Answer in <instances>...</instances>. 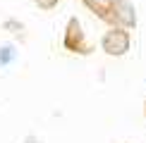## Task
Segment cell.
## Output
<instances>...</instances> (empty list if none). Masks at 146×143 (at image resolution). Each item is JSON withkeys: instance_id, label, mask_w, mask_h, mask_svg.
I'll return each instance as SVG.
<instances>
[{"instance_id": "cell-1", "label": "cell", "mask_w": 146, "mask_h": 143, "mask_svg": "<svg viewBox=\"0 0 146 143\" xmlns=\"http://www.w3.org/2000/svg\"><path fill=\"white\" fill-rule=\"evenodd\" d=\"M62 48L72 55H91L94 52V43H89L86 33L82 29V22L77 17L67 19V26H65V33H62Z\"/></svg>"}, {"instance_id": "cell-2", "label": "cell", "mask_w": 146, "mask_h": 143, "mask_svg": "<svg viewBox=\"0 0 146 143\" xmlns=\"http://www.w3.org/2000/svg\"><path fill=\"white\" fill-rule=\"evenodd\" d=\"M101 48L106 55L110 57H122L129 52L132 48V33L129 29H122V26H110L101 38Z\"/></svg>"}, {"instance_id": "cell-3", "label": "cell", "mask_w": 146, "mask_h": 143, "mask_svg": "<svg viewBox=\"0 0 146 143\" xmlns=\"http://www.w3.org/2000/svg\"><path fill=\"white\" fill-rule=\"evenodd\" d=\"M113 26H122V29H134L137 26V10L129 0H115L113 5V14H110Z\"/></svg>"}, {"instance_id": "cell-4", "label": "cell", "mask_w": 146, "mask_h": 143, "mask_svg": "<svg viewBox=\"0 0 146 143\" xmlns=\"http://www.w3.org/2000/svg\"><path fill=\"white\" fill-rule=\"evenodd\" d=\"M113 5H115V0H94V3L89 5V10L94 12V14L98 17L101 22L110 24V14H113Z\"/></svg>"}, {"instance_id": "cell-5", "label": "cell", "mask_w": 146, "mask_h": 143, "mask_svg": "<svg viewBox=\"0 0 146 143\" xmlns=\"http://www.w3.org/2000/svg\"><path fill=\"white\" fill-rule=\"evenodd\" d=\"M15 57H17L15 45H0V67H5V64L15 62Z\"/></svg>"}, {"instance_id": "cell-6", "label": "cell", "mask_w": 146, "mask_h": 143, "mask_svg": "<svg viewBox=\"0 0 146 143\" xmlns=\"http://www.w3.org/2000/svg\"><path fill=\"white\" fill-rule=\"evenodd\" d=\"M34 3H36V7H38V10L50 12V10H55L58 5H60V0H34Z\"/></svg>"}, {"instance_id": "cell-7", "label": "cell", "mask_w": 146, "mask_h": 143, "mask_svg": "<svg viewBox=\"0 0 146 143\" xmlns=\"http://www.w3.org/2000/svg\"><path fill=\"white\" fill-rule=\"evenodd\" d=\"M3 29H7V31H15V33H22V31H24V24H22V22H17V19H5Z\"/></svg>"}, {"instance_id": "cell-8", "label": "cell", "mask_w": 146, "mask_h": 143, "mask_svg": "<svg viewBox=\"0 0 146 143\" xmlns=\"http://www.w3.org/2000/svg\"><path fill=\"white\" fill-rule=\"evenodd\" d=\"M82 3H84V7H86V10H89V5H91V3H94V0H82Z\"/></svg>"}, {"instance_id": "cell-9", "label": "cell", "mask_w": 146, "mask_h": 143, "mask_svg": "<svg viewBox=\"0 0 146 143\" xmlns=\"http://www.w3.org/2000/svg\"><path fill=\"white\" fill-rule=\"evenodd\" d=\"M27 143H38V141H27Z\"/></svg>"}, {"instance_id": "cell-10", "label": "cell", "mask_w": 146, "mask_h": 143, "mask_svg": "<svg viewBox=\"0 0 146 143\" xmlns=\"http://www.w3.org/2000/svg\"><path fill=\"white\" fill-rule=\"evenodd\" d=\"M144 110H146V105H144Z\"/></svg>"}]
</instances>
